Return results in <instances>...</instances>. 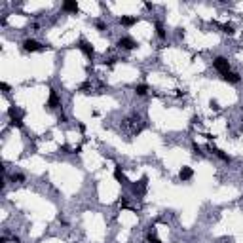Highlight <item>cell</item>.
Instances as JSON below:
<instances>
[{
  "label": "cell",
  "instance_id": "obj_1",
  "mask_svg": "<svg viewBox=\"0 0 243 243\" xmlns=\"http://www.w3.org/2000/svg\"><path fill=\"white\" fill-rule=\"evenodd\" d=\"M213 66L220 72V74L230 72V61L226 59V57H215V59H213Z\"/></svg>",
  "mask_w": 243,
  "mask_h": 243
},
{
  "label": "cell",
  "instance_id": "obj_2",
  "mask_svg": "<svg viewBox=\"0 0 243 243\" xmlns=\"http://www.w3.org/2000/svg\"><path fill=\"white\" fill-rule=\"evenodd\" d=\"M118 48H122V49H135L137 42L131 38V36H122V38L118 40Z\"/></svg>",
  "mask_w": 243,
  "mask_h": 243
},
{
  "label": "cell",
  "instance_id": "obj_3",
  "mask_svg": "<svg viewBox=\"0 0 243 243\" xmlns=\"http://www.w3.org/2000/svg\"><path fill=\"white\" fill-rule=\"evenodd\" d=\"M23 49L29 51V53H32V51H42V46H40V42H36L32 38H27L23 42Z\"/></svg>",
  "mask_w": 243,
  "mask_h": 243
},
{
  "label": "cell",
  "instance_id": "obj_4",
  "mask_svg": "<svg viewBox=\"0 0 243 243\" xmlns=\"http://www.w3.org/2000/svg\"><path fill=\"white\" fill-rule=\"evenodd\" d=\"M78 48L86 53V57H89V59H93V55H95V51H93V46L89 44V42H86V40H80L78 42Z\"/></svg>",
  "mask_w": 243,
  "mask_h": 243
},
{
  "label": "cell",
  "instance_id": "obj_5",
  "mask_svg": "<svg viewBox=\"0 0 243 243\" xmlns=\"http://www.w3.org/2000/svg\"><path fill=\"white\" fill-rule=\"evenodd\" d=\"M222 80L224 82H228V84H239L241 82V76L237 74V72H226V74H222Z\"/></svg>",
  "mask_w": 243,
  "mask_h": 243
},
{
  "label": "cell",
  "instance_id": "obj_6",
  "mask_svg": "<svg viewBox=\"0 0 243 243\" xmlns=\"http://www.w3.org/2000/svg\"><path fill=\"white\" fill-rule=\"evenodd\" d=\"M48 106H49V108H59V106H61V99H59L57 91H53V89L49 91V101H48Z\"/></svg>",
  "mask_w": 243,
  "mask_h": 243
},
{
  "label": "cell",
  "instance_id": "obj_7",
  "mask_svg": "<svg viewBox=\"0 0 243 243\" xmlns=\"http://www.w3.org/2000/svg\"><path fill=\"white\" fill-rule=\"evenodd\" d=\"M63 12H70V13H76L78 12V2H74V0H69V2H63Z\"/></svg>",
  "mask_w": 243,
  "mask_h": 243
},
{
  "label": "cell",
  "instance_id": "obj_8",
  "mask_svg": "<svg viewBox=\"0 0 243 243\" xmlns=\"http://www.w3.org/2000/svg\"><path fill=\"white\" fill-rule=\"evenodd\" d=\"M135 23H137V17H131V15H122L120 17V25H123V27H131Z\"/></svg>",
  "mask_w": 243,
  "mask_h": 243
},
{
  "label": "cell",
  "instance_id": "obj_9",
  "mask_svg": "<svg viewBox=\"0 0 243 243\" xmlns=\"http://www.w3.org/2000/svg\"><path fill=\"white\" fill-rule=\"evenodd\" d=\"M144 188H146V177H144L139 184H133V194L141 196V194H144Z\"/></svg>",
  "mask_w": 243,
  "mask_h": 243
},
{
  "label": "cell",
  "instance_id": "obj_10",
  "mask_svg": "<svg viewBox=\"0 0 243 243\" xmlns=\"http://www.w3.org/2000/svg\"><path fill=\"white\" fill-rule=\"evenodd\" d=\"M192 175H194V171L190 167H182L179 177H180V180H190V179H192Z\"/></svg>",
  "mask_w": 243,
  "mask_h": 243
},
{
  "label": "cell",
  "instance_id": "obj_11",
  "mask_svg": "<svg viewBox=\"0 0 243 243\" xmlns=\"http://www.w3.org/2000/svg\"><path fill=\"white\" fill-rule=\"evenodd\" d=\"M215 154H216V156H219V158H220V160H222V162H224V163H230V162H232V158L228 156V154H224L222 150H219V148H216V150H215Z\"/></svg>",
  "mask_w": 243,
  "mask_h": 243
},
{
  "label": "cell",
  "instance_id": "obj_12",
  "mask_svg": "<svg viewBox=\"0 0 243 243\" xmlns=\"http://www.w3.org/2000/svg\"><path fill=\"white\" fill-rule=\"evenodd\" d=\"M146 91H148V86L146 84H139L137 87H135V93H137V95H146Z\"/></svg>",
  "mask_w": 243,
  "mask_h": 243
},
{
  "label": "cell",
  "instance_id": "obj_13",
  "mask_svg": "<svg viewBox=\"0 0 243 243\" xmlns=\"http://www.w3.org/2000/svg\"><path fill=\"white\" fill-rule=\"evenodd\" d=\"M156 34L160 36V38H165V36H167V34H165V30H163V25L162 23H156Z\"/></svg>",
  "mask_w": 243,
  "mask_h": 243
},
{
  "label": "cell",
  "instance_id": "obj_14",
  "mask_svg": "<svg viewBox=\"0 0 243 243\" xmlns=\"http://www.w3.org/2000/svg\"><path fill=\"white\" fill-rule=\"evenodd\" d=\"M10 126L12 127H23V120L21 118H12V120H10Z\"/></svg>",
  "mask_w": 243,
  "mask_h": 243
},
{
  "label": "cell",
  "instance_id": "obj_15",
  "mask_svg": "<svg viewBox=\"0 0 243 243\" xmlns=\"http://www.w3.org/2000/svg\"><path fill=\"white\" fill-rule=\"evenodd\" d=\"M222 30H224L226 34H234V27H232V25H228V23L222 25Z\"/></svg>",
  "mask_w": 243,
  "mask_h": 243
},
{
  "label": "cell",
  "instance_id": "obj_16",
  "mask_svg": "<svg viewBox=\"0 0 243 243\" xmlns=\"http://www.w3.org/2000/svg\"><path fill=\"white\" fill-rule=\"evenodd\" d=\"M148 243H160V239H158L156 236H152V234H150V236H148Z\"/></svg>",
  "mask_w": 243,
  "mask_h": 243
},
{
  "label": "cell",
  "instance_id": "obj_17",
  "mask_svg": "<svg viewBox=\"0 0 243 243\" xmlns=\"http://www.w3.org/2000/svg\"><path fill=\"white\" fill-rule=\"evenodd\" d=\"M12 180H19V182H23V180H25V177H23V175H13V177H12Z\"/></svg>",
  "mask_w": 243,
  "mask_h": 243
},
{
  "label": "cell",
  "instance_id": "obj_18",
  "mask_svg": "<svg viewBox=\"0 0 243 243\" xmlns=\"http://www.w3.org/2000/svg\"><path fill=\"white\" fill-rule=\"evenodd\" d=\"M0 87H2V91H4V93H8V91H10V86L6 84V82H2V84H0Z\"/></svg>",
  "mask_w": 243,
  "mask_h": 243
},
{
  "label": "cell",
  "instance_id": "obj_19",
  "mask_svg": "<svg viewBox=\"0 0 243 243\" xmlns=\"http://www.w3.org/2000/svg\"><path fill=\"white\" fill-rule=\"evenodd\" d=\"M97 29H99V30H105V29H106V25H105V23H101V21H97Z\"/></svg>",
  "mask_w": 243,
  "mask_h": 243
}]
</instances>
